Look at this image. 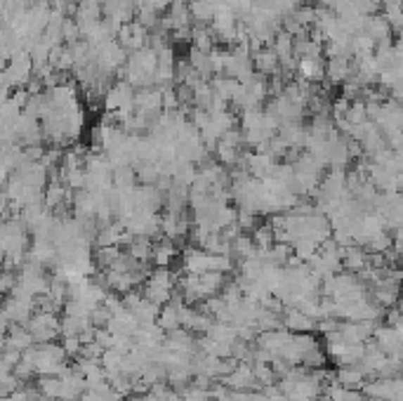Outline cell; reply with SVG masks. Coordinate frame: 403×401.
<instances>
[{
  "label": "cell",
  "instance_id": "6da1fadb",
  "mask_svg": "<svg viewBox=\"0 0 403 401\" xmlns=\"http://www.w3.org/2000/svg\"><path fill=\"white\" fill-rule=\"evenodd\" d=\"M142 293L149 297L151 302H156L158 307L167 304L174 297V293H177V281H174L172 271L165 267H156L144 281Z\"/></svg>",
  "mask_w": 403,
  "mask_h": 401
},
{
  "label": "cell",
  "instance_id": "7a4b0ae2",
  "mask_svg": "<svg viewBox=\"0 0 403 401\" xmlns=\"http://www.w3.org/2000/svg\"><path fill=\"white\" fill-rule=\"evenodd\" d=\"M229 390H236V392H248V390H262L257 378H255V369L250 362H238V366L234 369L229 376L222 378Z\"/></svg>",
  "mask_w": 403,
  "mask_h": 401
},
{
  "label": "cell",
  "instance_id": "3957f363",
  "mask_svg": "<svg viewBox=\"0 0 403 401\" xmlns=\"http://www.w3.org/2000/svg\"><path fill=\"white\" fill-rule=\"evenodd\" d=\"M149 38H151V31L144 29L139 22H130V24H123V29L118 31V43L130 52H139L144 47H149Z\"/></svg>",
  "mask_w": 403,
  "mask_h": 401
},
{
  "label": "cell",
  "instance_id": "277c9868",
  "mask_svg": "<svg viewBox=\"0 0 403 401\" xmlns=\"http://www.w3.org/2000/svg\"><path fill=\"white\" fill-rule=\"evenodd\" d=\"M283 328L290 333H314L319 328V321L314 316L305 314L300 307H286L283 309Z\"/></svg>",
  "mask_w": 403,
  "mask_h": 401
},
{
  "label": "cell",
  "instance_id": "5b68a950",
  "mask_svg": "<svg viewBox=\"0 0 403 401\" xmlns=\"http://www.w3.org/2000/svg\"><path fill=\"white\" fill-rule=\"evenodd\" d=\"M252 64H255V71L264 78H271V76H279L281 73V57L274 52V47H264V50L255 52L252 54Z\"/></svg>",
  "mask_w": 403,
  "mask_h": 401
},
{
  "label": "cell",
  "instance_id": "8992f818",
  "mask_svg": "<svg viewBox=\"0 0 403 401\" xmlns=\"http://www.w3.org/2000/svg\"><path fill=\"white\" fill-rule=\"evenodd\" d=\"M335 380H338L342 387H347V390H364L371 378H368V373L361 369V366H338Z\"/></svg>",
  "mask_w": 403,
  "mask_h": 401
},
{
  "label": "cell",
  "instance_id": "52a82bcc",
  "mask_svg": "<svg viewBox=\"0 0 403 401\" xmlns=\"http://www.w3.org/2000/svg\"><path fill=\"white\" fill-rule=\"evenodd\" d=\"M177 255H179V250H177V243H174L172 239H160L153 243V255H151V262L156 264V267H165V269H170L172 267V262L177 260Z\"/></svg>",
  "mask_w": 403,
  "mask_h": 401
},
{
  "label": "cell",
  "instance_id": "ba28073f",
  "mask_svg": "<svg viewBox=\"0 0 403 401\" xmlns=\"http://www.w3.org/2000/svg\"><path fill=\"white\" fill-rule=\"evenodd\" d=\"M352 62H349V57H328L326 62V78L331 80L333 85L338 83H347L349 78H352Z\"/></svg>",
  "mask_w": 403,
  "mask_h": 401
},
{
  "label": "cell",
  "instance_id": "9c48e42d",
  "mask_svg": "<svg viewBox=\"0 0 403 401\" xmlns=\"http://www.w3.org/2000/svg\"><path fill=\"white\" fill-rule=\"evenodd\" d=\"M298 76L300 80H307V83H316L326 76V64L321 57H305L298 59Z\"/></svg>",
  "mask_w": 403,
  "mask_h": 401
},
{
  "label": "cell",
  "instance_id": "30bf717a",
  "mask_svg": "<svg viewBox=\"0 0 403 401\" xmlns=\"http://www.w3.org/2000/svg\"><path fill=\"white\" fill-rule=\"evenodd\" d=\"M191 47L203 50V52L215 50V47H217V36H215L212 26H207V24L191 26Z\"/></svg>",
  "mask_w": 403,
  "mask_h": 401
},
{
  "label": "cell",
  "instance_id": "8fae6325",
  "mask_svg": "<svg viewBox=\"0 0 403 401\" xmlns=\"http://www.w3.org/2000/svg\"><path fill=\"white\" fill-rule=\"evenodd\" d=\"M210 85H212L215 94H217L219 99H224L226 104H231L234 97H236V92H238V87H241L238 80L231 78V76H212Z\"/></svg>",
  "mask_w": 403,
  "mask_h": 401
},
{
  "label": "cell",
  "instance_id": "7c38bea8",
  "mask_svg": "<svg viewBox=\"0 0 403 401\" xmlns=\"http://www.w3.org/2000/svg\"><path fill=\"white\" fill-rule=\"evenodd\" d=\"M182 401H215L212 399V392L210 390H205V387H198V385H189V387H184L182 392Z\"/></svg>",
  "mask_w": 403,
  "mask_h": 401
},
{
  "label": "cell",
  "instance_id": "4fadbf2b",
  "mask_svg": "<svg viewBox=\"0 0 403 401\" xmlns=\"http://www.w3.org/2000/svg\"><path fill=\"white\" fill-rule=\"evenodd\" d=\"M139 5H144V8H151L153 12H158V15H163L165 10L172 8V0H142ZM137 5V8H139Z\"/></svg>",
  "mask_w": 403,
  "mask_h": 401
},
{
  "label": "cell",
  "instance_id": "5bb4252c",
  "mask_svg": "<svg viewBox=\"0 0 403 401\" xmlns=\"http://www.w3.org/2000/svg\"><path fill=\"white\" fill-rule=\"evenodd\" d=\"M396 309H399L401 314H403V290H401V295H399V302H396Z\"/></svg>",
  "mask_w": 403,
  "mask_h": 401
}]
</instances>
